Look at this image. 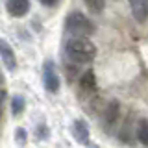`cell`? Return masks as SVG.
I'll use <instances>...</instances> for the list:
<instances>
[{
	"label": "cell",
	"mask_w": 148,
	"mask_h": 148,
	"mask_svg": "<svg viewBox=\"0 0 148 148\" xmlns=\"http://www.w3.org/2000/svg\"><path fill=\"white\" fill-rule=\"evenodd\" d=\"M67 58L72 63H91L96 58V46L89 41V37H71L65 45Z\"/></svg>",
	"instance_id": "obj_1"
},
{
	"label": "cell",
	"mask_w": 148,
	"mask_h": 148,
	"mask_svg": "<svg viewBox=\"0 0 148 148\" xmlns=\"http://www.w3.org/2000/svg\"><path fill=\"white\" fill-rule=\"evenodd\" d=\"M95 32H96V24L80 11L69 13L67 18H65V34H71L72 37H89Z\"/></svg>",
	"instance_id": "obj_2"
},
{
	"label": "cell",
	"mask_w": 148,
	"mask_h": 148,
	"mask_svg": "<svg viewBox=\"0 0 148 148\" xmlns=\"http://www.w3.org/2000/svg\"><path fill=\"white\" fill-rule=\"evenodd\" d=\"M43 85L48 92H58L59 91V76L56 72V65L54 61L46 59L45 65H43Z\"/></svg>",
	"instance_id": "obj_3"
},
{
	"label": "cell",
	"mask_w": 148,
	"mask_h": 148,
	"mask_svg": "<svg viewBox=\"0 0 148 148\" xmlns=\"http://www.w3.org/2000/svg\"><path fill=\"white\" fill-rule=\"evenodd\" d=\"M119 115H120L119 100H109L108 104H106L104 111H102V128H104L106 132H109V130L119 122Z\"/></svg>",
	"instance_id": "obj_4"
},
{
	"label": "cell",
	"mask_w": 148,
	"mask_h": 148,
	"mask_svg": "<svg viewBox=\"0 0 148 148\" xmlns=\"http://www.w3.org/2000/svg\"><path fill=\"white\" fill-rule=\"evenodd\" d=\"M72 135L80 145H89V126L85 120L76 119L72 122Z\"/></svg>",
	"instance_id": "obj_5"
},
{
	"label": "cell",
	"mask_w": 148,
	"mask_h": 148,
	"mask_svg": "<svg viewBox=\"0 0 148 148\" xmlns=\"http://www.w3.org/2000/svg\"><path fill=\"white\" fill-rule=\"evenodd\" d=\"M130 9L137 22H146L148 18V0H130Z\"/></svg>",
	"instance_id": "obj_6"
},
{
	"label": "cell",
	"mask_w": 148,
	"mask_h": 148,
	"mask_svg": "<svg viewBox=\"0 0 148 148\" xmlns=\"http://www.w3.org/2000/svg\"><path fill=\"white\" fill-rule=\"evenodd\" d=\"M6 9L11 17H24L30 11V0H6Z\"/></svg>",
	"instance_id": "obj_7"
},
{
	"label": "cell",
	"mask_w": 148,
	"mask_h": 148,
	"mask_svg": "<svg viewBox=\"0 0 148 148\" xmlns=\"http://www.w3.org/2000/svg\"><path fill=\"white\" fill-rule=\"evenodd\" d=\"M0 56H2V61L6 65L8 71H15L17 69V58H15V52L11 50V46L8 45V41H0Z\"/></svg>",
	"instance_id": "obj_8"
},
{
	"label": "cell",
	"mask_w": 148,
	"mask_h": 148,
	"mask_svg": "<svg viewBox=\"0 0 148 148\" xmlns=\"http://www.w3.org/2000/svg\"><path fill=\"white\" fill-rule=\"evenodd\" d=\"M80 91L85 92V95H95L96 92V78H95V72L91 71H85L80 78Z\"/></svg>",
	"instance_id": "obj_9"
},
{
	"label": "cell",
	"mask_w": 148,
	"mask_h": 148,
	"mask_svg": "<svg viewBox=\"0 0 148 148\" xmlns=\"http://www.w3.org/2000/svg\"><path fill=\"white\" fill-rule=\"evenodd\" d=\"M137 139L145 146H148V120L146 119H141L137 122Z\"/></svg>",
	"instance_id": "obj_10"
},
{
	"label": "cell",
	"mask_w": 148,
	"mask_h": 148,
	"mask_svg": "<svg viewBox=\"0 0 148 148\" xmlns=\"http://www.w3.org/2000/svg\"><path fill=\"white\" fill-rule=\"evenodd\" d=\"M24 108H26V102H24V98L22 96H13V100H11V113L15 115V117H18V115L24 111Z\"/></svg>",
	"instance_id": "obj_11"
},
{
	"label": "cell",
	"mask_w": 148,
	"mask_h": 148,
	"mask_svg": "<svg viewBox=\"0 0 148 148\" xmlns=\"http://www.w3.org/2000/svg\"><path fill=\"white\" fill-rule=\"evenodd\" d=\"M83 4L89 8L91 13H102L104 11V6H106L104 0H83Z\"/></svg>",
	"instance_id": "obj_12"
},
{
	"label": "cell",
	"mask_w": 148,
	"mask_h": 148,
	"mask_svg": "<svg viewBox=\"0 0 148 148\" xmlns=\"http://www.w3.org/2000/svg\"><path fill=\"white\" fill-rule=\"evenodd\" d=\"M35 135H37V139H46L48 137V128H46V124H39V126H37Z\"/></svg>",
	"instance_id": "obj_13"
},
{
	"label": "cell",
	"mask_w": 148,
	"mask_h": 148,
	"mask_svg": "<svg viewBox=\"0 0 148 148\" xmlns=\"http://www.w3.org/2000/svg\"><path fill=\"white\" fill-rule=\"evenodd\" d=\"M15 135H17V143H18V145H24V143H26V132H24L22 128H18V130H17Z\"/></svg>",
	"instance_id": "obj_14"
},
{
	"label": "cell",
	"mask_w": 148,
	"mask_h": 148,
	"mask_svg": "<svg viewBox=\"0 0 148 148\" xmlns=\"http://www.w3.org/2000/svg\"><path fill=\"white\" fill-rule=\"evenodd\" d=\"M41 4H45V6H48V8H54V6H58L59 4V0H39Z\"/></svg>",
	"instance_id": "obj_15"
},
{
	"label": "cell",
	"mask_w": 148,
	"mask_h": 148,
	"mask_svg": "<svg viewBox=\"0 0 148 148\" xmlns=\"http://www.w3.org/2000/svg\"><path fill=\"white\" fill-rule=\"evenodd\" d=\"M87 148H100V146H98V145H89Z\"/></svg>",
	"instance_id": "obj_16"
}]
</instances>
